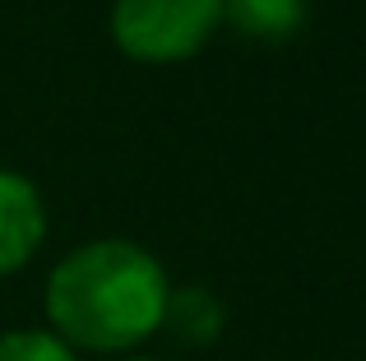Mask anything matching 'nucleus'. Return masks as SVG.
I'll list each match as a JSON object with an SVG mask.
<instances>
[{"instance_id": "f257e3e1", "label": "nucleus", "mask_w": 366, "mask_h": 361, "mask_svg": "<svg viewBox=\"0 0 366 361\" xmlns=\"http://www.w3.org/2000/svg\"><path fill=\"white\" fill-rule=\"evenodd\" d=\"M167 273L134 241H89L65 255L46 283V315L61 343L125 352L162 329Z\"/></svg>"}, {"instance_id": "f03ea898", "label": "nucleus", "mask_w": 366, "mask_h": 361, "mask_svg": "<svg viewBox=\"0 0 366 361\" xmlns=\"http://www.w3.org/2000/svg\"><path fill=\"white\" fill-rule=\"evenodd\" d=\"M223 24V0H117L112 37L130 61H190Z\"/></svg>"}, {"instance_id": "7ed1b4c3", "label": "nucleus", "mask_w": 366, "mask_h": 361, "mask_svg": "<svg viewBox=\"0 0 366 361\" xmlns=\"http://www.w3.org/2000/svg\"><path fill=\"white\" fill-rule=\"evenodd\" d=\"M42 232L46 208L37 185L19 172H0V278H9L33 260V250L42 245Z\"/></svg>"}, {"instance_id": "20e7f679", "label": "nucleus", "mask_w": 366, "mask_h": 361, "mask_svg": "<svg viewBox=\"0 0 366 361\" xmlns=\"http://www.w3.org/2000/svg\"><path fill=\"white\" fill-rule=\"evenodd\" d=\"M162 325H167L181 343H214L218 329H223V306H218V297L204 292V288H181V292H167Z\"/></svg>"}, {"instance_id": "39448f33", "label": "nucleus", "mask_w": 366, "mask_h": 361, "mask_svg": "<svg viewBox=\"0 0 366 361\" xmlns=\"http://www.w3.org/2000/svg\"><path fill=\"white\" fill-rule=\"evenodd\" d=\"M223 19L250 37H287L302 28L306 0H223Z\"/></svg>"}, {"instance_id": "423d86ee", "label": "nucleus", "mask_w": 366, "mask_h": 361, "mask_svg": "<svg viewBox=\"0 0 366 361\" xmlns=\"http://www.w3.org/2000/svg\"><path fill=\"white\" fill-rule=\"evenodd\" d=\"M0 361H74V352L56 334L42 329H14L0 338Z\"/></svg>"}]
</instances>
